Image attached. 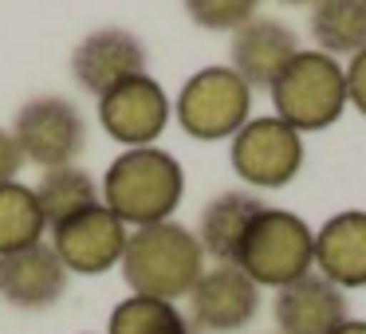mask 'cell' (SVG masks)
I'll return each mask as SVG.
<instances>
[{"mask_svg":"<svg viewBox=\"0 0 366 334\" xmlns=\"http://www.w3.org/2000/svg\"><path fill=\"white\" fill-rule=\"evenodd\" d=\"M185 193V173L182 161L174 153L158 150V146H142V150H122L103 173L99 197L103 205L130 228H146V224H162L177 213Z\"/></svg>","mask_w":366,"mask_h":334,"instance_id":"1","label":"cell"},{"mask_svg":"<svg viewBox=\"0 0 366 334\" xmlns=\"http://www.w3.org/2000/svg\"><path fill=\"white\" fill-rule=\"evenodd\" d=\"M119 268L122 279L130 283V295H150V299L174 303L197 287L201 271H205V252L185 224L162 221L127 232Z\"/></svg>","mask_w":366,"mask_h":334,"instance_id":"2","label":"cell"},{"mask_svg":"<svg viewBox=\"0 0 366 334\" xmlns=\"http://www.w3.org/2000/svg\"><path fill=\"white\" fill-rule=\"evenodd\" d=\"M268 91L280 122L300 134L327 130L347 111V67L323 51H300Z\"/></svg>","mask_w":366,"mask_h":334,"instance_id":"3","label":"cell"},{"mask_svg":"<svg viewBox=\"0 0 366 334\" xmlns=\"http://www.w3.org/2000/svg\"><path fill=\"white\" fill-rule=\"evenodd\" d=\"M237 268L252 279L256 287H287L300 275L315 271V232L307 221L287 208H260L252 221L244 244H240Z\"/></svg>","mask_w":366,"mask_h":334,"instance_id":"4","label":"cell"},{"mask_svg":"<svg viewBox=\"0 0 366 334\" xmlns=\"http://www.w3.org/2000/svg\"><path fill=\"white\" fill-rule=\"evenodd\" d=\"M174 111L189 138L221 142L252 118V87L232 67H201L185 79Z\"/></svg>","mask_w":366,"mask_h":334,"instance_id":"5","label":"cell"},{"mask_svg":"<svg viewBox=\"0 0 366 334\" xmlns=\"http://www.w3.org/2000/svg\"><path fill=\"white\" fill-rule=\"evenodd\" d=\"M9 134L24 161H32L40 169H59V166H75V158L83 153L87 122H83L79 106L71 98L36 95L20 106Z\"/></svg>","mask_w":366,"mask_h":334,"instance_id":"6","label":"cell"},{"mask_svg":"<svg viewBox=\"0 0 366 334\" xmlns=\"http://www.w3.org/2000/svg\"><path fill=\"white\" fill-rule=\"evenodd\" d=\"M232 169L252 189H284L295 181L303 169V134L280 122L276 114L268 118H248L232 134Z\"/></svg>","mask_w":366,"mask_h":334,"instance_id":"7","label":"cell"},{"mask_svg":"<svg viewBox=\"0 0 366 334\" xmlns=\"http://www.w3.org/2000/svg\"><path fill=\"white\" fill-rule=\"evenodd\" d=\"M166 122H169V98L162 91V83L150 79V75H134V79L119 83L114 91H107L99 98V126L127 150L154 146L158 134L166 130Z\"/></svg>","mask_w":366,"mask_h":334,"instance_id":"8","label":"cell"},{"mask_svg":"<svg viewBox=\"0 0 366 334\" xmlns=\"http://www.w3.org/2000/svg\"><path fill=\"white\" fill-rule=\"evenodd\" d=\"M51 248H56L59 263L67 275H103V271L119 268L122 248H127V224L111 213L107 205H95L87 213L71 216V221L51 228Z\"/></svg>","mask_w":366,"mask_h":334,"instance_id":"9","label":"cell"},{"mask_svg":"<svg viewBox=\"0 0 366 334\" xmlns=\"http://www.w3.org/2000/svg\"><path fill=\"white\" fill-rule=\"evenodd\" d=\"M260 310V287L237 268V263H217L201 271L197 287L189 291V318L197 330L232 334L244 330Z\"/></svg>","mask_w":366,"mask_h":334,"instance_id":"10","label":"cell"},{"mask_svg":"<svg viewBox=\"0 0 366 334\" xmlns=\"http://www.w3.org/2000/svg\"><path fill=\"white\" fill-rule=\"evenodd\" d=\"M71 75L87 95L103 98L119 83L146 75V48L127 28H99L87 32L71 51Z\"/></svg>","mask_w":366,"mask_h":334,"instance_id":"11","label":"cell"},{"mask_svg":"<svg viewBox=\"0 0 366 334\" xmlns=\"http://www.w3.org/2000/svg\"><path fill=\"white\" fill-rule=\"evenodd\" d=\"M272 315H276L280 334H335L350 318V310L347 291H339L319 271H307L276 291Z\"/></svg>","mask_w":366,"mask_h":334,"instance_id":"12","label":"cell"},{"mask_svg":"<svg viewBox=\"0 0 366 334\" xmlns=\"http://www.w3.org/2000/svg\"><path fill=\"white\" fill-rule=\"evenodd\" d=\"M300 36L287 24L268 16H252L244 28L232 32V48H229V67L248 83V87H272L280 79L287 64L300 56Z\"/></svg>","mask_w":366,"mask_h":334,"instance_id":"13","label":"cell"},{"mask_svg":"<svg viewBox=\"0 0 366 334\" xmlns=\"http://www.w3.org/2000/svg\"><path fill=\"white\" fill-rule=\"evenodd\" d=\"M67 291V268L51 244H32L0 255V295L20 310H48Z\"/></svg>","mask_w":366,"mask_h":334,"instance_id":"14","label":"cell"},{"mask_svg":"<svg viewBox=\"0 0 366 334\" xmlns=\"http://www.w3.org/2000/svg\"><path fill=\"white\" fill-rule=\"evenodd\" d=\"M315 271L339 291L366 287V213L347 208L315 232Z\"/></svg>","mask_w":366,"mask_h":334,"instance_id":"15","label":"cell"},{"mask_svg":"<svg viewBox=\"0 0 366 334\" xmlns=\"http://www.w3.org/2000/svg\"><path fill=\"white\" fill-rule=\"evenodd\" d=\"M264 201L252 197V193H221V197H213L205 208H201V221H197V244L205 255H213L217 263H237L240 255V244H244L248 228H252V221L260 216Z\"/></svg>","mask_w":366,"mask_h":334,"instance_id":"16","label":"cell"},{"mask_svg":"<svg viewBox=\"0 0 366 334\" xmlns=\"http://www.w3.org/2000/svg\"><path fill=\"white\" fill-rule=\"evenodd\" d=\"M311 40H315V51L339 59L366 48V0H315L311 4Z\"/></svg>","mask_w":366,"mask_h":334,"instance_id":"17","label":"cell"},{"mask_svg":"<svg viewBox=\"0 0 366 334\" xmlns=\"http://www.w3.org/2000/svg\"><path fill=\"white\" fill-rule=\"evenodd\" d=\"M36 201H40V213H44V221H48V228H56V224L71 221V216L87 213V208H95V205H103L95 177L79 166L44 169L40 185H36Z\"/></svg>","mask_w":366,"mask_h":334,"instance_id":"18","label":"cell"},{"mask_svg":"<svg viewBox=\"0 0 366 334\" xmlns=\"http://www.w3.org/2000/svg\"><path fill=\"white\" fill-rule=\"evenodd\" d=\"M44 228H48V221L40 213L32 185H20V181L0 185V255L40 244Z\"/></svg>","mask_w":366,"mask_h":334,"instance_id":"19","label":"cell"},{"mask_svg":"<svg viewBox=\"0 0 366 334\" xmlns=\"http://www.w3.org/2000/svg\"><path fill=\"white\" fill-rule=\"evenodd\" d=\"M107 334H193V326L177 310V303L150 299V295H127L111 310Z\"/></svg>","mask_w":366,"mask_h":334,"instance_id":"20","label":"cell"},{"mask_svg":"<svg viewBox=\"0 0 366 334\" xmlns=\"http://www.w3.org/2000/svg\"><path fill=\"white\" fill-rule=\"evenodd\" d=\"M260 0H185V12L205 32H237L256 16Z\"/></svg>","mask_w":366,"mask_h":334,"instance_id":"21","label":"cell"},{"mask_svg":"<svg viewBox=\"0 0 366 334\" xmlns=\"http://www.w3.org/2000/svg\"><path fill=\"white\" fill-rule=\"evenodd\" d=\"M347 103L358 114H366V48L347 64Z\"/></svg>","mask_w":366,"mask_h":334,"instance_id":"22","label":"cell"},{"mask_svg":"<svg viewBox=\"0 0 366 334\" xmlns=\"http://www.w3.org/2000/svg\"><path fill=\"white\" fill-rule=\"evenodd\" d=\"M20 166H24V158H20V150H16V142H12V134H9V130H0V185L16 181Z\"/></svg>","mask_w":366,"mask_h":334,"instance_id":"23","label":"cell"},{"mask_svg":"<svg viewBox=\"0 0 366 334\" xmlns=\"http://www.w3.org/2000/svg\"><path fill=\"white\" fill-rule=\"evenodd\" d=\"M335 334H366V323H362V318H347Z\"/></svg>","mask_w":366,"mask_h":334,"instance_id":"24","label":"cell"},{"mask_svg":"<svg viewBox=\"0 0 366 334\" xmlns=\"http://www.w3.org/2000/svg\"><path fill=\"white\" fill-rule=\"evenodd\" d=\"M284 4H315V0H284Z\"/></svg>","mask_w":366,"mask_h":334,"instance_id":"25","label":"cell"}]
</instances>
